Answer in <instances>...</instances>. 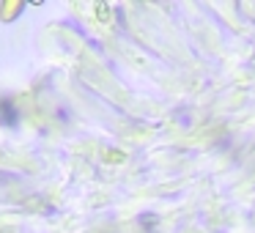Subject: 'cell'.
<instances>
[{"mask_svg": "<svg viewBox=\"0 0 255 233\" xmlns=\"http://www.w3.org/2000/svg\"><path fill=\"white\" fill-rule=\"evenodd\" d=\"M0 118H3V123H6V126H11V123L17 121V116L11 113V102H8V99L0 102Z\"/></svg>", "mask_w": 255, "mask_h": 233, "instance_id": "6da1fadb", "label": "cell"}]
</instances>
